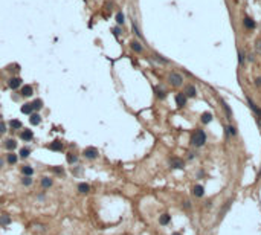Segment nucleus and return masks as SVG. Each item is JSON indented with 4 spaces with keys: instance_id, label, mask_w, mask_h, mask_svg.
<instances>
[{
    "instance_id": "nucleus-1",
    "label": "nucleus",
    "mask_w": 261,
    "mask_h": 235,
    "mask_svg": "<svg viewBox=\"0 0 261 235\" xmlns=\"http://www.w3.org/2000/svg\"><path fill=\"white\" fill-rule=\"evenodd\" d=\"M191 145L194 147H203L205 142H206V133L202 130V128H197L191 133Z\"/></svg>"
},
{
    "instance_id": "nucleus-2",
    "label": "nucleus",
    "mask_w": 261,
    "mask_h": 235,
    "mask_svg": "<svg viewBox=\"0 0 261 235\" xmlns=\"http://www.w3.org/2000/svg\"><path fill=\"white\" fill-rule=\"evenodd\" d=\"M168 81H170V84L174 86V87H180V86L183 84V76L180 75V73H177V72H171L170 75H168Z\"/></svg>"
},
{
    "instance_id": "nucleus-3",
    "label": "nucleus",
    "mask_w": 261,
    "mask_h": 235,
    "mask_svg": "<svg viewBox=\"0 0 261 235\" xmlns=\"http://www.w3.org/2000/svg\"><path fill=\"white\" fill-rule=\"evenodd\" d=\"M83 156L86 159L93 160V159H96L99 156V151H98V148H95V147H87V148H84V151H83Z\"/></svg>"
},
{
    "instance_id": "nucleus-4",
    "label": "nucleus",
    "mask_w": 261,
    "mask_h": 235,
    "mask_svg": "<svg viewBox=\"0 0 261 235\" xmlns=\"http://www.w3.org/2000/svg\"><path fill=\"white\" fill-rule=\"evenodd\" d=\"M22 78L20 76H12V78H9V81H8V86L11 87L12 90H15V89H18L20 86H22Z\"/></svg>"
},
{
    "instance_id": "nucleus-5",
    "label": "nucleus",
    "mask_w": 261,
    "mask_h": 235,
    "mask_svg": "<svg viewBox=\"0 0 261 235\" xmlns=\"http://www.w3.org/2000/svg\"><path fill=\"white\" fill-rule=\"evenodd\" d=\"M48 148L52 150V151H61V150H63V142L57 139V140H53V142H51V144L48 145Z\"/></svg>"
},
{
    "instance_id": "nucleus-6",
    "label": "nucleus",
    "mask_w": 261,
    "mask_h": 235,
    "mask_svg": "<svg viewBox=\"0 0 261 235\" xmlns=\"http://www.w3.org/2000/svg\"><path fill=\"white\" fill-rule=\"evenodd\" d=\"M176 104H177V107H185L186 105V95L185 93H177L176 95Z\"/></svg>"
},
{
    "instance_id": "nucleus-7",
    "label": "nucleus",
    "mask_w": 261,
    "mask_h": 235,
    "mask_svg": "<svg viewBox=\"0 0 261 235\" xmlns=\"http://www.w3.org/2000/svg\"><path fill=\"white\" fill-rule=\"evenodd\" d=\"M247 104H249L250 110H252V112L255 113V115H257V116H258V118L261 119V109H258V105H257L255 102H253V101H252L250 98H247Z\"/></svg>"
},
{
    "instance_id": "nucleus-8",
    "label": "nucleus",
    "mask_w": 261,
    "mask_h": 235,
    "mask_svg": "<svg viewBox=\"0 0 261 235\" xmlns=\"http://www.w3.org/2000/svg\"><path fill=\"white\" fill-rule=\"evenodd\" d=\"M170 165L173 168H179V170H182V168H183V160L179 159V157H171L170 159Z\"/></svg>"
},
{
    "instance_id": "nucleus-9",
    "label": "nucleus",
    "mask_w": 261,
    "mask_h": 235,
    "mask_svg": "<svg viewBox=\"0 0 261 235\" xmlns=\"http://www.w3.org/2000/svg\"><path fill=\"white\" fill-rule=\"evenodd\" d=\"M22 95H23V96H26V98H29V96L34 95V89H32V86L25 84V86L22 87Z\"/></svg>"
},
{
    "instance_id": "nucleus-10",
    "label": "nucleus",
    "mask_w": 261,
    "mask_h": 235,
    "mask_svg": "<svg viewBox=\"0 0 261 235\" xmlns=\"http://www.w3.org/2000/svg\"><path fill=\"white\" fill-rule=\"evenodd\" d=\"M5 148L8 150V151H14V150L17 148L15 139H6V140H5Z\"/></svg>"
},
{
    "instance_id": "nucleus-11",
    "label": "nucleus",
    "mask_w": 261,
    "mask_h": 235,
    "mask_svg": "<svg viewBox=\"0 0 261 235\" xmlns=\"http://www.w3.org/2000/svg\"><path fill=\"white\" fill-rule=\"evenodd\" d=\"M20 137H22L23 140H32V137H34V133H32V130H28V128H25L22 133H20Z\"/></svg>"
},
{
    "instance_id": "nucleus-12",
    "label": "nucleus",
    "mask_w": 261,
    "mask_h": 235,
    "mask_svg": "<svg viewBox=\"0 0 261 235\" xmlns=\"http://www.w3.org/2000/svg\"><path fill=\"white\" fill-rule=\"evenodd\" d=\"M130 48L135 51L136 53H142V52H144V46L140 44L139 41H136V40H133V41L130 43Z\"/></svg>"
},
{
    "instance_id": "nucleus-13",
    "label": "nucleus",
    "mask_w": 261,
    "mask_h": 235,
    "mask_svg": "<svg viewBox=\"0 0 261 235\" xmlns=\"http://www.w3.org/2000/svg\"><path fill=\"white\" fill-rule=\"evenodd\" d=\"M192 194L196 197H203L205 196V188L202 186V185H196L192 188Z\"/></svg>"
},
{
    "instance_id": "nucleus-14",
    "label": "nucleus",
    "mask_w": 261,
    "mask_h": 235,
    "mask_svg": "<svg viewBox=\"0 0 261 235\" xmlns=\"http://www.w3.org/2000/svg\"><path fill=\"white\" fill-rule=\"evenodd\" d=\"M243 23H244V26H246V29H255V26H257L255 20L250 18V17H244Z\"/></svg>"
},
{
    "instance_id": "nucleus-15",
    "label": "nucleus",
    "mask_w": 261,
    "mask_h": 235,
    "mask_svg": "<svg viewBox=\"0 0 261 235\" xmlns=\"http://www.w3.org/2000/svg\"><path fill=\"white\" fill-rule=\"evenodd\" d=\"M20 110H22V113H25V115H32V110H34V109H32V104H31V102H25Z\"/></svg>"
},
{
    "instance_id": "nucleus-16",
    "label": "nucleus",
    "mask_w": 261,
    "mask_h": 235,
    "mask_svg": "<svg viewBox=\"0 0 261 235\" xmlns=\"http://www.w3.org/2000/svg\"><path fill=\"white\" fill-rule=\"evenodd\" d=\"M170 221H171V215H170V214H162V215L159 217V223L162 226H166Z\"/></svg>"
},
{
    "instance_id": "nucleus-17",
    "label": "nucleus",
    "mask_w": 261,
    "mask_h": 235,
    "mask_svg": "<svg viewBox=\"0 0 261 235\" xmlns=\"http://www.w3.org/2000/svg\"><path fill=\"white\" fill-rule=\"evenodd\" d=\"M29 122H31L32 125H38L40 122H41V116H40L38 113H32L31 118H29Z\"/></svg>"
},
{
    "instance_id": "nucleus-18",
    "label": "nucleus",
    "mask_w": 261,
    "mask_h": 235,
    "mask_svg": "<svg viewBox=\"0 0 261 235\" xmlns=\"http://www.w3.org/2000/svg\"><path fill=\"white\" fill-rule=\"evenodd\" d=\"M185 95H186V98H188V96H189V98H194V96L197 95L196 87H194V86H188V87H186V90H185Z\"/></svg>"
},
{
    "instance_id": "nucleus-19",
    "label": "nucleus",
    "mask_w": 261,
    "mask_h": 235,
    "mask_svg": "<svg viewBox=\"0 0 261 235\" xmlns=\"http://www.w3.org/2000/svg\"><path fill=\"white\" fill-rule=\"evenodd\" d=\"M11 223V217L8 214H3V215H0V226H8Z\"/></svg>"
},
{
    "instance_id": "nucleus-20",
    "label": "nucleus",
    "mask_w": 261,
    "mask_h": 235,
    "mask_svg": "<svg viewBox=\"0 0 261 235\" xmlns=\"http://www.w3.org/2000/svg\"><path fill=\"white\" fill-rule=\"evenodd\" d=\"M225 134H226V136H229V134H231V136H237V128L234 125L226 127V128H225Z\"/></svg>"
},
{
    "instance_id": "nucleus-21",
    "label": "nucleus",
    "mask_w": 261,
    "mask_h": 235,
    "mask_svg": "<svg viewBox=\"0 0 261 235\" xmlns=\"http://www.w3.org/2000/svg\"><path fill=\"white\" fill-rule=\"evenodd\" d=\"M9 127H11L12 130H20V128H22V122H20L18 119H11Z\"/></svg>"
},
{
    "instance_id": "nucleus-22",
    "label": "nucleus",
    "mask_w": 261,
    "mask_h": 235,
    "mask_svg": "<svg viewBox=\"0 0 261 235\" xmlns=\"http://www.w3.org/2000/svg\"><path fill=\"white\" fill-rule=\"evenodd\" d=\"M78 191L81 192V194H87V192H90V186L83 182V183H79V185H78Z\"/></svg>"
},
{
    "instance_id": "nucleus-23",
    "label": "nucleus",
    "mask_w": 261,
    "mask_h": 235,
    "mask_svg": "<svg viewBox=\"0 0 261 235\" xmlns=\"http://www.w3.org/2000/svg\"><path fill=\"white\" fill-rule=\"evenodd\" d=\"M211 121H212V115L209 112H205L202 115V124H209Z\"/></svg>"
},
{
    "instance_id": "nucleus-24",
    "label": "nucleus",
    "mask_w": 261,
    "mask_h": 235,
    "mask_svg": "<svg viewBox=\"0 0 261 235\" xmlns=\"http://www.w3.org/2000/svg\"><path fill=\"white\" fill-rule=\"evenodd\" d=\"M66 160H67V162H69L70 165H73V163H76L78 157H76L73 153H67V154H66Z\"/></svg>"
},
{
    "instance_id": "nucleus-25",
    "label": "nucleus",
    "mask_w": 261,
    "mask_h": 235,
    "mask_svg": "<svg viewBox=\"0 0 261 235\" xmlns=\"http://www.w3.org/2000/svg\"><path fill=\"white\" fill-rule=\"evenodd\" d=\"M41 186L44 188V189L51 188V186H52V179H49V177H41Z\"/></svg>"
},
{
    "instance_id": "nucleus-26",
    "label": "nucleus",
    "mask_w": 261,
    "mask_h": 235,
    "mask_svg": "<svg viewBox=\"0 0 261 235\" xmlns=\"http://www.w3.org/2000/svg\"><path fill=\"white\" fill-rule=\"evenodd\" d=\"M31 104H32V109L37 110V112L43 109V101H41V99H35L34 102H31Z\"/></svg>"
},
{
    "instance_id": "nucleus-27",
    "label": "nucleus",
    "mask_w": 261,
    "mask_h": 235,
    "mask_svg": "<svg viewBox=\"0 0 261 235\" xmlns=\"http://www.w3.org/2000/svg\"><path fill=\"white\" fill-rule=\"evenodd\" d=\"M22 173L25 174V176H29V177H31L32 174H34V168L29 166V165H26V166H23V168H22Z\"/></svg>"
},
{
    "instance_id": "nucleus-28",
    "label": "nucleus",
    "mask_w": 261,
    "mask_h": 235,
    "mask_svg": "<svg viewBox=\"0 0 261 235\" xmlns=\"http://www.w3.org/2000/svg\"><path fill=\"white\" fill-rule=\"evenodd\" d=\"M17 160H18V157H17V154H14V153H12V151H11V153L8 154V163H11V165H14V163L17 162Z\"/></svg>"
},
{
    "instance_id": "nucleus-29",
    "label": "nucleus",
    "mask_w": 261,
    "mask_h": 235,
    "mask_svg": "<svg viewBox=\"0 0 261 235\" xmlns=\"http://www.w3.org/2000/svg\"><path fill=\"white\" fill-rule=\"evenodd\" d=\"M29 154H31V150H29V148H25V147H23V148L20 150V157H22V159H28Z\"/></svg>"
},
{
    "instance_id": "nucleus-30",
    "label": "nucleus",
    "mask_w": 261,
    "mask_h": 235,
    "mask_svg": "<svg viewBox=\"0 0 261 235\" xmlns=\"http://www.w3.org/2000/svg\"><path fill=\"white\" fill-rule=\"evenodd\" d=\"M153 58L156 60L157 63H160V64H168V60H165V58H162L159 55V53H153Z\"/></svg>"
},
{
    "instance_id": "nucleus-31",
    "label": "nucleus",
    "mask_w": 261,
    "mask_h": 235,
    "mask_svg": "<svg viewBox=\"0 0 261 235\" xmlns=\"http://www.w3.org/2000/svg\"><path fill=\"white\" fill-rule=\"evenodd\" d=\"M222 105H223V109H225V112L227 113V119H231V118H232V112H231V107H229V105H227V104L225 102V101H223V99H222Z\"/></svg>"
},
{
    "instance_id": "nucleus-32",
    "label": "nucleus",
    "mask_w": 261,
    "mask_h": 235,
    "mask_svg": "<svg viewBox=\"0 0 261 235\" xmlns=\"http://www.w3.org/2000/svg\"><path fill=\"white\" fill-rule=\"evenodd\" d=\"M131 28H133V32L136 34V37L142 40V34L139 32V29H138V25H136V22H135V20H133V23H131Z\"/></svg>"
},
{
    "instance_id": "nucleus-33",
    "label": "nucleus",
    "mask_w": 261,
    "mask_h": 235,
    "mask_svg": "<svg viewBox=\"0 0 261 235\" xmlns=\"http://www.w3.org/2000/svg\"><path fill=\"white\" fill-rule=\"evenodd\" d=\"M51 170L55 173V174H58V176H63V174H64V168H63V166H52Z\"/></svg>"
},
{
    "instance_id": "nucleus-34",
    "label": "nucleus",
    "mask_w": 261,
    "mask_h": 235,
    "mask_svg": "<svg viewBox=\"0 0 261 235\" xmlns=\"http://www.w3.org/2000/svg\"><path fill=\"white\" fill-rule=\"evenodd\" d=\"M124 22H125L124 14H122V12H118V14H116V23L118 25H124Z\"/></svg>"
},
{
    "instance_id": "nucleus-35",
    "label": "nucleus",
    "mask_w": 261,
    "mask_h": 235,
    "mask_svg": "<svg viewBox=\"0 0 261 235\" xmlns=\"http://www.w3.org/2000/svg\"><path fill=\"white\" fill-rule=\"evenodd\" d=\"M22 185H25V186H29V185H32V179H31L29 176H25V177L22 179Z\"/></svg>"
},
{
    "instance_id": "nucleus-36",
    "label": "nucleus",
    "mask_w": 261,
    "mask_h": 235,
    "mask_svg": "<svg viewBox=\"0 0 261 235\" xmlns=\"http://www.w3.org/2000/svg\"><path fill=\"white\" fill-rule=\"evenodd\" d=\"M238 63H240V66L244 64V53L241 49H238Z\"/></svg>"
},
{
    "instance_id": "nucleus-37",
    "label": "nucleus",
    "mask_w": 261,
    "mask_h": 235,
    "mask_svg": "<svg viewBox=\"0 0 261 235\" xmlns=\"http://www.w3.org/2000/svg\"><path fill=\"white\" fill-rule=\"evenodd\" d=\"M156 95H157V98H159V99H163V98L166 96V92H165V90H162V89H156Z\"/></svg>"
},
{
    "instance_id": "nucleus-38",
    "label": "nucleus",
    "mask_w": 261,
    "mask_h": 235,
    "mask_svg": "<svg viewBox=\"0 0 261 235\" xmlns=\"http://www.w3.org/2000/svg\"><path fill=\"white\" fill-rule=\"evenodd\" d=\"M6 133V125L0 121V136H3V134Z\"/></svg>"
},
{
    "instance_id": "nucleus-39",
    "label": "nucleus",
    "mask_w": 261,
    "mask_h": 235,
    "mask_svg": "<svg viewBox=\"0 0 261 235\" xmlns=\"http://www.w3.org/2000/svg\"><path fill=\"white\" fill-rule=\"evenodd\" d=\"M113 34H115V35L118 37L119 34H121V29H119V28H113Z\"/></svg>"
},
{
    "instance_id": "nucleus-40",
    "label": "nucleus",
    "mask_w": 261,
    "mask_h": 235,
    "mask_svg": "<svg viewBox=\"0 0 261 235\" xmlns=\"http://www.w3.org/2000/svg\"><path fill=\"white\" fill-rule=\"evenodd\" d=\"M257 51L261 53V40H258V41H257Z\"/></svg>"
},
{
    "instance_id": "nucleus-41",
    "label": "nucleus",
    "mask_w": 261,
    "mask_h": 235,
    "mask_svg": "<svg viewBox=\"0 0 261 235\" xmlns=\"http://www.w3.org/2000/svg\"><path fill=\"white\" fill-rule=\"evenodd\" d=\"M255 86H257V87H261V78H257V79H255Z\"/></svg>"
},
{
    "instance_id": "nucleus-42",
    "label": "nucleus",
    "mask_w": 261,
    "mask_h": 235,
    "mask_svg": "<svg viewBox=\"0 0 261 235\" xmlns=\"http://www.w3.org/2000/svg\"><path fill=\"white\" fill-rule=\"evenodd\" d=\"M185 208H191V201L186 200V201H185Z\"/></svg>"
},
{
    "instance_id": "nucleus-43",
    "label": "nucleus",
    "mask_w": 261,
    "mask_h": 235,
    "mask_svg": "<svg viewBox=\"0 0 261 235\" xmlns=\"http://www.w3.org/2000/svg\"><path fill=\"white\" fill-rule=\"evenodd\" d=\"M2 166H3V159L0 157V168H2Z\"/></svg>"
},
{
    "instance_id": "nucleus-44",
    "label": "nucleus",
    "mask_w": 261,
    "mask_h": 235,
    "mask_svg": "<svg viewBox=\"0 0 261 235\" xmlns=\"http://www.w3.org/2000/svg\"><path fill=\"white\" fill-rule=\"evenodd\" d=\"M173 235H182V234H179V232H174Z\"/></svg>"
},
{
    "instance_id": "nucleus-45",
    "label": "nucleus",
    "mask_w": 261,
    "mask_h": 235,
    "mask_svg": "<svg viewBox=\"0 0 261 235\" xmlns=\"http://www.w3.org/2000/svg\"><path fill=\"white\" fill-rule=\"evenodd\" d=\"M2 201H3V200H2V199H0V205H2Z\"/></svg>"
},
{
    "instance_id": "nucleus-46",
    "label": "nucleus",
    "mask_w": 261,
    "mask_h": 235,
    "mask_svg": "<svg viewBox=\"0 0 261 235\" xmlns=\"http://www.w3.org/2000/svg\"><path fill=\"white\" fill-rule=\"evenodd\" d=\"M0 121H2V115H0Z\"/></svg>"
}]
</instances>
